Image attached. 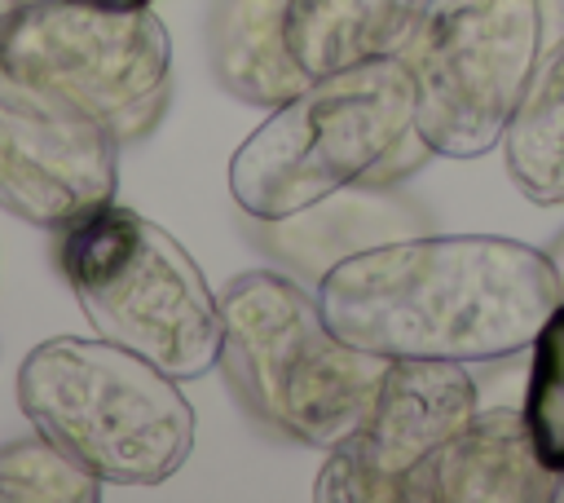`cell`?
Instances as JSON below:
<instances>
[{"mask_svg": "<svg viewBox=\"0 0 564 503\" xmlns=\"http://www.w3.org/2000/svg\"><path fill=\"white\" fill-rule=\"evenodd\" d=\"M93 4H123V9H132V4H150V0H93Z\"/></svg>", "mask_w": 564, "mask_h": 503, "instance_id": "obj_19", "label": "cell"}, {"mask_svg": "<svg viewBox=\"0 0 564 503\" xmlns=\"http://www.w3.org/2000/svg\"><path fill=\"white\" fill-rule=\"evenodd\" d=\"M326 322L379 357L498 362L533 344L560 304L546 252L494 234H405L317 278Z\"/></svg>", "mask_w": 564, "mask_h": 503, "instance_id": "obj_1", "label": "cell"}, {"mask_svg": "<svg viewBox=\"0 0 564 503\" xmlns=\"http://www.w3.org/2000/svg\"><path fill=\"white\" fill-rule=\"evenodd\" d=\"M555 472L529 432L524 406H480L405 481V503H555Z\"/></svg>", "mask_w": 564, "mask_h": 503, "instance_id": "obj_10", "label": "cell"}, {"mask_svg": "<svg viewBox=\"0 0 564 503\" xmlns=\"http://www.w3.org/2000/svg\"><path fill=\"white\" fill-rule=\"evenodd\" d=\"M542 49V0H432L401 53L427 150L476 159L502 146Z\"/></svg>", "mask_w": 564, "mask_h": 503, "instance_id": "obj_7", "label": "cell"}, {"mask_svg": "<svg viewBox=\"0 0 564 503\" xmlns=\"http://www.w3.org/2000/svg\"><path fill=\"white\" fill-rule=\"evenodd\" d=\"M207 53L220 88L247 106L273 110L313 79L291 49L286 0H216Z\"/></svg>", "mask_w": 564, "mask_h": 503, "instance_id": "obj_11", "label": "cell"}, {"mask_svg": "<svg viewBox=\"0 0 564 503\" xmlns=\"http://www.w3.org/2000/svg\"><path fill=\"white\" fill-rule=\"evenodd\" d=\"M18 406L35 432L115 485L176 477L198 432L181 384L101 335L40 340L18 366Z\"/></svg>", "mask_w": 564, "mask_h": 503, "instance_id": "obj_4", "label": "cell"}, {"mask_svg": "<svg viewBox=\"0 0 564 503\" xmlns=\"http://www.w3.org/2000/svg\"><path fill=\"white\" fill-rule=\"evenodd\" d=\"M480 410L467 362L388 357L375 402L352 437L326 450L317 503H405L410 472Z\"/></svg>", "mask_w": 564, "mask_h": 503, "instance_id": "obj_9", "label": "cell"}, {"mask_svg": "<svg viewBox=\"0 0 564 503\" xmlns=\"http://www.w3.org/2000/svg\"><path fill=\"white\" fill-rule=\"evenodd\" d=\"M542 18H546V44L564 35V0H542Z\"/></svg>", "mask_w": 564, "mask_h": 503, "instance_id": "obj_16", "label": "cell"}, {"mask_svg": "<svg viewBox=\"0 0 564 503\" xmlns=\"http://www.w3.org/2000/svg\"><path fill=\"white\" fill-rule=\"evenodd\" d=\"M57 234V269L88 327L172 379L220 366V296L150 216L106 203Z\"/></svg>", "mask_w": 564, "mask_h": 503, "instance_id": "obj_5", "label": "cell"}, {"mask_svg": "<svg viewBox=\"0 0 564 503\" xmlns=\"http://www.w3.org/2000/svg\"><path fill=\"white\" fill-rule=\"evenodd\" d=\"M119 137L62 93L0 71V207L62 229L119 190Z\"/></svg>", "mask_w": 564, "mask_h": 503, "instance_id": "obj_8", "label": "cell"}, {"mask_svg": "<svg viewBox=\"0 0 564 503\" xmlns=\"http://www.w3.org/2000/svg\"><path fill=\"white\" fill-rule=\"evenodd\" d=\"M432 159L414 128L401 57L313 75L229 159V194L251 221H282L344 190H379Z\"/></svg>", "mask_w": 564, "mask_h": 503, "instance_id": "obj_2", "label": "cell"}, {"mask_svg": "<svg viewBox=\"0 0 564 503\" xmlns=\"http://www.w3.org/2000/svg\"><path fill=\"white\" fill-rule=\"evenodd\" d=\"M560 499H564V494H560Z\"/></svg>", "mask_w": 564, "mask_h": 503, "instance_id": "obj_20", "label": "cell"}, {"mask_svg": "<svg viewBox=\"0 0 564 503\" xmlns=\"http://www.w3.org/2000/svg\"><path fill=\"white\" fill-rule=\"evenodd\" d=\"M101 477L44 432L0 446V503H97Z\"/></svg>", "mask_w": 564, "mask_h": 503, "instance_id": "obj_14", "label": "cell"}, {"mask_svg": "<svg viewBox=\"0 0 564 503\" xmlns=\"http://www.w3.org/2000/svg\"><path fill=\"white\" fill-rule=\"evenodd\" d=\"M511 185L542 207L564 203V35H555L502 132Z\"/></svg>", "mask_w": 564, "mask_h": 503, "instance_id": "obj_13", "label": "cell"}, {"mask_svg": "<svg viewBox=\"0 0 564 503\" xmlns=\"http://www.w3.org/2000/svg\"><path fill=\"white\" fill-rule=\"evenodd\" d=\"M529 388H524V419L533 432L538 454L564 472V300L542 322L529 344Z\"/></svg>", "mask_w": 564, "mask_h": 503, "instance_id": "obj_15", "label": "cell"}, {"mask_svg": "<svg viewBox=\"0 0 564 503\" xmlns=\"http://www.w3.org/2000/svg\"><path fill=\"white\" fill-rule=\"evenodd\" d=\"M0 71L62 93L119 141H141L172 97V35L150 4L22 0L0 26Z\"/></svg>", "mask_w": 564, "mask_h": 503, "instance_id": "obj_6", "label": "cell"}, {"mask_svg": "<svg viewBox=\"0 0 564 503\" xmlns=\"http://www.w3.org/2000/svg\"><path fill=\"white\" fill-rule=\"evenodd\" d=\"M18 4H22V0H0V26H4V18H9Z\"/></svg>", "mask_w": 564, "mask_h": 503, "instance_id": "obj_18", "label": "cell"}, {"mask_svg": "<svg viewBox=\"0 0 564 503\" xmlns=\"http://www.w3.org/2000/svg\"><path fill=\"white\" fill-rule=\"evenodd\" d=\"M216 296L225 379L264 428L317 450L361 428L388 357L344 340L317 291L273 269H247Z\"/></svg>", "mask_w": 564, "mask_h": 503, "instance_id": "obj_3", "label": "cell"}, {"mask_svg": "<svg viewBox=\"0 0 564 503\" xmlns=\"http://www.w3.org/2000/svg\"><path fill=\"white\" fill-rule=\"evenodd\" d=\"M432 0H286V35L308 75L401 57Z\"/></svg>", "mask_w": 564, "mask_h": 503, "instance_id": "obj_12", "label": "cell"}, {"mask_svg": "<svg viewBox=\"0 0 564 503\" xmlns=\"http://www.w3.org/2000/svg\"><path fill=\"white\" fill-rule=\"evenodd\" d=\"M546 260H551V269H555V282H560V300H564V229L551 238V247H546Z\"/></svg>", "mask_w": 564, "mask_h": 503, "instance_id": "obj_17", "label": "cell"}]
</instances>
